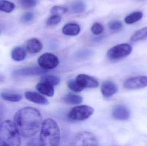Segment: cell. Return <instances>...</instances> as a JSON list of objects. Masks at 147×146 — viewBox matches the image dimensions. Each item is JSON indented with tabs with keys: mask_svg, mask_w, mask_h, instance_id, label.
<instances>
[{
	"mask_svg": "<svg viewBox=\"0 0 147 146\" xmlns=\"http://www.w3.org/2000/svg\"><path fill=\"white\" fill-rule=\"evenodd\" d=\"M53 87L49 84L41 82L37 84L36 89L41 94L51 97L54 94V89Z\"/></svg>",
	"mask_w": 147,
	"mask_h": 146,
	"instance_id": "2e32d148",
	"label": "cell"
},
{
	"mask_svg": "<svg viewBox=\"0 0 147 146\" xmlns=\"http://www.w3.org/2000/svg\"><path fill=\"white\" fill-rule=\"evenodd\" d=\"M74 146L98 145V142L95 135L88 132H83L78 134L74 139Z\"/></svg>",
	"mask_w": 147,
	"mask_h": 146,
	"instance_id": "8992f818",
	"label": "cell"
},
{
	"mask_svg": "<svg viewBox=\"0 0 147 146\" xmlns=\"http://www.w3.org/2000/svg\"><path fill=\"white\" fill-rule=\"evenodd\" d=\"M126 89L136 90L147 87V76H138L130 77L126 79L123 84Z\"/></svg>",
	"mask_w": 147,
	"mask_h": 146,
	"instance_id": "ba28073f",
	"label": "cell"
},
{
	"mask_svg": "<svg viewBox=\"0 0 147 146\" xmlns=\"http://www.w3.org/2000/svg\"><path fill=\"white\" fill-rule=\"evenodd\" d=\"M13 123L20 135L24 138H31L41 127L42 117L35 108L25 107L16 113Z\"/></svg>",
	"mask_w": 147,
	"mask_h": 146,
	"instance_id": "6da1fadb",
	"label": "cell"
},
{
	"mask_svg": "<svg viewBox=\"0 0 147 146\" xmlns=\"http://www.w3.org/2000/svg\"><path fill=\"white\" fill-rule=\"evenodd\" d=\"M26 51L25 49L21 47H16L11 53L12 59L16 61H23L26 58Z\"/></svg>",
	"mask_w": 147,
	"mask_h": 146,
	"instance_id": "e0dca14e",
	"label": "cell"
},
{
	"mask_svg": "<svg viewBox=\"0 0 147 146\" xmlns=\"http://www.w3.org/2000/svg\"><path fill=\"white\" fill-rule=\"evenodd\" d=\"M71 9L74 13H83L85 10L86 5L83 2H76L72 4Z\"/></svg>",
	"mask_w": 147,
	"mask_h": 146,
	"instance_id": "cb8c5ba5",
	"label": "cell"
},
{
	"mask_svg": "<svg viewBox=\"0 0 147 146\" xmlns=\"http://www.w3.org/2000/svg\"><path fill=\"white\" fill-rule=\"evenodd\" d=\"M43 48L41 42L37 39H29L26 44V49L31 54H36L41 51Z\"/></svg>",
	"mask_w": 147,
	"mask_h": 146,
	"instance_id": "5bb4252c",
	"label": "cell"
},
{
	"mask_svg": "<svg viewBox=\"0 0 147 146\" xmlns=\"http://www.w3.org/2000/svg\"><path fill=\"white\" fill-rule=\"evenodd\" d=\"M67 85L71 90L75 92H80L84 89L78 84L76 80H69L67 81Z\"/></svg>",
	"mask_w": 147,
	"mask_h": 146,
	"instance_id": "d4e9b609",
	"label": "cell"
},
{
	"mask_svg": "<svg viewBox=\"0 0 147 146\" xmlns=\"http://www.w3.org/2000/svg\"><path fill=\"white\" fill-rule=\"evenodd\" d=\"M64 101L68 104L78 105L81 103L83 100L81 96L72 93H69L64 97Z\"/></svg>",
	"mask_w": 147,
	"mask_h": 146,
	"instance_id": "d6986e66",
	"label": "cell"
},
{
	"mask_svg": "<svg viewBox=\"0 0 147 146\" xmlns=\"http://www.w3.org/2000/svg\"><path fill=\"white\" fill-rule=\"evenodd\" d=\"M34 16V14L33 13L31 12H27L23 15L21 19L24 22H29L33 19Z\"/></svg>",
	"mask_w": 147,
	"mask_h": 146,
	"instance_id": "1f68e13d",
	"label": "cell"
},
{
	"mask_svg": "<svg viewBox=\"0 0 147 146\" xmlns=\"http://www.w3.org/2000/svg\"><path fill=\"white\" fill-rule=\"evenodd\" d=\"M19 4L25 8H32L37 5V0H18Z\"/></svg>",
	"mask_w": 147,
	"mask_h": 146,
	"instance_id": "4316f807",
	"label": "cell"
},
{
	"mask_svg": "<svg viewBox=\"0 0 147 146\" xmlns=\"http://www.w3.org/2000/svg\"><path fill=\"white\" fill-rule=\"evenodd\" d=\"M26 98L34 103L47 105L49 101L45 97L35 92L27 91L25 93Z\"/></svg>",
	"mask_w": 147,
	"mask_h": 146,
	"instance_id": "4fadbf2b",
	"label": "cell"
},
{
	"mask_svg": "<svg viewBox=\"0 0 147 146\" xmlns=\"http://www.w3.org/2000/svg\"><path fill=\"white\" fill-rule=\"evenodd\" d=\"M42 82L49 84L53 86L57 85L60 82V79L57 76L55 75H44L41 78Z\"/></svg>",
	"mask_w": 147,
	"mask_h": 146,
	"instance_id": "603a6c76",
	"label": "cell"
},
{
	"mask_svg": "<svg viewBox=\"0 0 147 146\" xmlns=\"http://www.w3.org/2000/svg\"><path fill=\"white\" fill-rule=\"evenodd\" d=\"M147 38V26L136 31L130 38L133 42H137Z\"/></svg>",
	"mask_w": 147,
	"mask_h": 146,
	"instance_id": "ffe728a7",
	"label": "cell"
},
{
	"mask_svg": "<svg viewBox=\"0 0 147 146\" xmlns=\"http://www.w3.org/2000/svg\"><path fill=\"white\" fill-rule=\"evenodd\" d=\"M92 55V51L86 49L81 51L77 54L76 57L80 59H87Z\"/></svg>",
	"mask_w": 147,
	"mask_h": 146,
	"instance_id": "4dcf8cb0",
	"label": "cell"
},
{
	"mask_svg": "<svg viewBox=\"0 0 147 146\" xmlns=\"http://www.w3.org/2000/svg\"><path fill=\"white\" fill-rule=\"evenodd\" d=\"M91 31L94 35H99L103 31L104 27L102 24L99 23H96L92 25L91 28Z\"/></svg>",
	"mask_w": 147,
	"mask_h": 146,
	"instance_id": "f546056e",
	"label": "cell"
},
{
	"mask_svg": "<svg viewBox=\"0 0 147 146\" xmlns=\"http://www.w3.org/2000/svg\"><path fill=\"white\" fill-rule=\"evenodd\" d=\"M20 136L13 122L6 120L0 123V146L20 145Z\"/></svg>",
	"mask_w": 147,
	"mask_h": 146,
	"instance_id": "3957f363",
	"label": "cell"
},
{
	"mask_svg": "<svg viewBox=\"0 0 147 146\" xmlns=\"http://www.w3.org/2000/svg\"><path fill=\"white\" fill-rule=\"evenodd\" d=\"M1 97L5 101L10 102H18L22 99L20 94L9 92H2L0 93Z\"/></svg>",
	"mask_w": 147,
	"mask_h": 146,
	"instance_id": "ac0fdd59",
	"label": "cell"
},
{
	"mask_svg": "<svg viewBox=\"0 0 147 146\" xmlns=\"http://www.w3.org/2000/svg\"><path fill=\"white\" fill-rule=\"evenodd\" d=\"M5 80V78L1 75H0V83H2Z\"/></svg>",
	"mask_w": 147,
	"mask_h": 146,
	"instance_id": "836d02e7",
	"label": "cell"
},
{
	"mask_svg": "<svg viewBox=\"0 0 147 146\" xmlns=\"http://www.w3.org/2000/svg\"><path fill=\"white\" fill-rule=\"evenodd\" d=\"M60 141V133L57 123L52 119H47L42 122L40 145L44 146H57Z\"/></svg>",
	"mask_w": 147,
	"mask_h": 146,
	"instance_id": "7a4b0ae2",
	"label": "cell"
},
{
	"mask_svg": "<svg viewBox=\"0 0 147 146\" xmlns=\"http://www.w3.org/2000/svg\"><path fill=\"white\" fill-rule=\"evenodd\" d=\"M47 73V70L37 67H26L14 70L13 75L14 77L35 76Z\"/></svg>",
	"mask_w": 147,
	"mask_h": 146,
	"instance_id": "9c48e42d",
	"label": "cell"
},
{
	"mask_svg": "<svg viewBox=\"0 0 147 146\" xmlns=\"http://www.w3.org/2000/svg\"><path fill=\"white\" fill-rule=\"evenodd\" d=\"M103 39V37H95L92 39V40L93 42H98L100 41H102V39Z\"/></svg>",
	"mask_w": 147,
	"mask_h": 146,
	"instance_id": "d6a6232c",
	"label": "cell"
},
{
	"mask_svg": "<svg viewBox=\"0 0 147 146\" xmlns=\"http://www.w3.org/2000/svg\"><path fill=\"white\" fill-rule=\"evenodd\" d=\"M132 51L133 48L130 45L121 44L111 48L107 52V56L111 60H120L129 55Z\"/></svg>",
	"mask_w": 147,
	"mask_h": 146,
	"instance_id": "277c9868",
	"label": "cell"
},
{
	"mask_svg": "<svg viewBox=\"0 0 147 146\" xmlns=\"http://www.w3.org/2000/svg\"><path fill=\"white\" fill-rule=\"evenodd\" d=\"M61 18L59 15H53L50 17L47 21V25L49 26L55 25L61 22Z\"/></svg>",
	"mask_w": 147,
	"mask_h": 146,
	"instance_id": "83f0119b",
	"label": "cell"
},
{
	"mask_svg": "<svg viewBox=\"0 0 147 146\" xmlns=\"http://www.w3.org/2000/svg\"><path fill=\"white\" fill-rule=\"evenodd\" d=\"M14 3L7 0H0V11L6 13H10L14 9Z\"/></svg>",
	"mask_w": 147,
	"mask_h": 146,
	"instance_id": "7402d4cb",
	"label": "cell"
},
{
	"mask_svg": "<svg viewBox=\"0 0 147 146\" xmlns=\"http://www.w3.org/2000/svg\"><path fill=\"white\" fill-rule=\"evenodd\" d=\"M78 84L83 88H96L98 86V81L93 77L85 74H80L76 79Z\"/></svg>",
	"mask_w": 147,
	"mask_h": 146,
	"instance_id": "30bf717a",
	"label": "cell"
},
{
	"mask_svg": "<svg viewBox=\"0 0 147 146\" xmlns=\"http://www.w3.org/2000/svg\"><path fill=\"white\" fill-rule=\"evenodd\" d=\"M118 87L113 81H107L104 82L101 87V92L105 97H110L117 92Z\"/></svg>",
	"mask_w": 147,
	"mask_h": 146,
	"instance_id": "7c38bea8",
	"label": "cell"
},
{
	"mask_svg": "<svg viewBox=\"0 0 147 146\" xmlns=\"http://www.w3.org/2000/svg\"><path fill=\"white\" fill-rule=\"evenodd\" d=\"M94 110L88 105H79L73 108L69 112L68 117L74 121H83L86 120L93 114Z\"/></svg>",
	"mask_w": 147,
	"mask_h": 146,
	"instance_id": "5b68a950",
	"label": "cell"
},
{
	"mask_svg": "<svg viewBox=\"0 0 147 146\" xmlns=\"http://www.w3.org/2000/svg\"><path fill=\"white\" fill-rule=\"evenodd\" d=\"M123 25L121 21L115 20L110 21L108 24V27L110 30L113 31H120L122 28Z\"/></svg>",
	"mask_w": 147,
	"mask_h": 146,
	"instance_id": "484cf974",
	"label": "cell"
},
{
	"mask_svg": "<svg viewBox=\"0 0 147 146\" xmlns=\"http://www.w3.org/2000/svg\"><path fill=\"white\" fill-rule=\"evenodd\" d=\"M38 62L40 67L46 70H49L57 67L59 63V60L53 54L46 53L40 57Z\"/></svg>",
	"mask_w": 147,
	"mask_h": 146,
	"instance_id": "52a82bcc",
	"label": "cell"
},
{
	"mask_svg": "<svg viewBox=\"0 0 147 146\" xmlns=\"http://www.w3.org/2000/svg\"><path fill=\"white\" fill-rule=\"evenodd\" d=\"M1 112L0 111V121H1Z\"/></svg>",
	"mask_w": 147,
	"mask_h": 146,
	"instance_id": "e575fe53",
	"label": "cell"
},
{
	"mask_svg": "<svg viewBox=\"0 0 147 146\" xmlns=\"http://www.w3.org/2000/svg\"><path fill=\"white\" fill-rule=\"evenodd\" d=\"M130 116V111L125 105H116L112 111V116L117 120L126 121L129 118Z\"/></svg>",
	"mask_w": 147,
	"mask_h": 146,
	"instance_id": "8fae6325",
	"label": "cell"
},
{
	"mask_svg": "<svg viewBox=\"0 0 147 146\" xmlns=\"http://www.w3.org/2000/svg\"><path fill=\"white\" fill-rule=\"evenodd\" d=\"M68 11V9L65 7L61 6H56L53 7L51 10V13L53 15L63 14Z\"/></svg>",
	"mask_w": 147,
	"mask_h": 146,
	"instance_id": "f1b7e54d",
	"label": "cell"
},
{
	"mask_svg": "<svg viewBox=\"0 0 147 146\" xmlns=\"http://www.w3.org/2000/svg\"><path fill=\"white\" fill-rule=\"evenodd\" d=\"M80 31V26L74 23L66 24L63 27L62 31L65 35L69 36H76L79 33Z\"/></svg>",
	"mask_w": 147,
	"mask_h": 146,
	"instance_id": "9a60e30c",
	"label": "cell"
},
{
	"mask_svg": "<svg viewBox=\"0 0 147 146\" xmlns=\"http://www.w3.org/2000/svg\"><path fill=\"white\" fill-rule=\"evenodd\" d=\"M143 13L140 11H136L129 15L124 19L125 23L127 24H132L136 23L142 19Z\"/></svg>",
	"mask_w": 147,
	"mask_h": 146,
	"instance_id": "44dd1931",
	"label": "cell"
}]
</instances>
